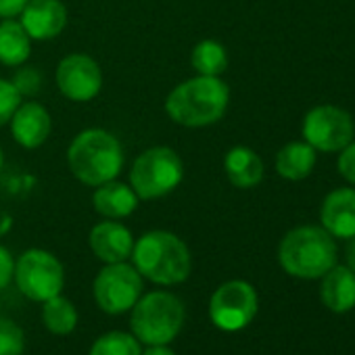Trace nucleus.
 <instances>
[{
    "instance_id": "nucleus-6",
    "label": "nucleus",
    "mask_w": 355,
    "mask_h": 355,
    "mask_svg": "<svg viewBox=\"0 0 355 355\" xmlns=\"http://www.w3.org/2000/svg\"><path fill=\"white\" fill-rule=\"evenodd\" d=\"M182 180V157L169 146H153L142 150L130 169V187L140 201L163 199L180 187Z\"/></svg>"
},
{
    "instance_id": "nucleus-24",
    "label": "nucleus",
    "mask_w": 355,
    "mask_h": 355,
    "mask_svg": "<svg viewBox=\"0 0 355 355\" xmlns=\"http://www.w3.org/2000/svg\"><path fill=\"white\" fill-rule=\"evenodd\" d=\"M26 334L24 328L9 318L0 315V355H24Z\"/></svg>"
},
{
    "instance_id": "nucleus-12",
    "label": "nucleus",
    "mask_w": 355,
    "mask_h": 355,
    "mask_svg": "<svg viewBox=\"0 0 355 355\" xmlns=\"http://www.w3.org/2000/svg\"><path fill=\"white\" fill-rule=\"evenodd\" d=\"M19 17L28 36L38 42L53 40L67 28V9L61 0H30Z\"/></svg>"
},
{
    "instance_id": "nucleus-3",
    "label": "nucleus",
    "mask_w": 355,
    "mask_h": 355,
    "mask_svg": "<svg viewBox=\"0 0 355 355\" xmlns=\"http://www.w3.org/2000/svg\"><path fill=\"white\" fill-rule=\"evenodd\" d=\"M123 146L107 130H82L67 148V165L86 187H101L117 180L123 169Z\"/></svg>"
},
{
    "instance_id": "nucleus-23",
    "label": "nucleus",
    "mask_w": 355,
    "mask_h": 355,
    "mask_svg": "<svg viewBox=\"0 0 355 355\" xmlns=\"http://www.w3.org/2000/svg\"><path fill=\"white\" fill-rule=\"evenodd\" d=\"M88 355H142V343L132 332L111 330L90 345Z\"/></svg>"
},
{
    "instance_id": "nucleus-8",
    "label": "nucleus",
    "mask_w": 355,
    "mask_h": 355,
    "mask_svg": "<svg viewBox=\"0 0 355 355\" xmlns=\"http://www.w3.org/2000/svg\"><path fill=\"white\" fill-rule=\"evenodd\" d=\"M142 291H144V278L128 261L105 263L92 282L94 301L98 309H103L109 315H119L130 311L134 303L140 299Z\"/></svg>"
},
{
    "instance_id": "nucleus-26",
    "label": "nucleus",
    "mask_w": 355,
    "mask_h": 355,
    "mask_svg": "<svg viewBox=\"0 0 355 355\" xmlns=\"http://www.w3.org/2000/svg\"><path fill=\"white\" fill-rule=\"evenodd\" d=\"M11 82L21 96H34L42 90V73L36 67H21Z\"/></svg>"
},
{
    "instance_id": "nucleus-7",
    "label": "nucleus",
    "mask_w": 355,
    "mask_h": 355,
    "mask_svg": "<svg viewBox=\"0 0 355 355\" xmlns=\"http://www.w3.org/2000/svg\"><path fill=\"white\" fill-rule=\"evenodd\" d=\"M13 280L19 293L36 303H44L63 293V263L46 249H28L15 259Z\"/></svg>"
},
{
    "instance_id": "nucleus-11",
    "label": "nucleus",
    "mask_w": 355,
    "mask_h": 355,
    "mask_svg": "<svg viewBox=\"0 0 355 355\" xmlns=\"http://www.w3.org/2000/svg\"><path fill=\"white\" fill-rule=\"evenodd\" d=\"M55 78L61 94L73 103H88L96 98L103 88L101 65L84 53H71L63 57L57 65Z\"/></svg>"
},
{
    "instance_id": "nucleus-14",
    "label": "nucleus",
    "mask_w": 355,
    "mask_h": 355,
    "mask_svg": "<svg viewBox=\"0 0 355 355\" xmlns=\"http://www.w3.org/2000/svg\"><path fill=\"white\" fill-rule=\"evenodd\" d=\"M11 134L13 140L24 146V148H38L42 146L51 132H53V117L46 111V107H42L36 101H28L21 103L17 107V111L11 117Z\"/></svg>"
},
{
    "instance_id": "nucleus-30",
    "label": "nucleus",
    "mask_w": 355,
    "mask_h": 355,
    "mask_svg": "<svg viewBox=\"0 0 355 355\" xmlns=\"http://www.w3.org/2000/svg\"><path fill=\"white\" fill-rule=\"evenodd\" d=\"M142 355H175V351L169 349L167 345H146Z\"/></svg>"
},
{
    "instance_id": "nucleus-29",
    "label": "nucleus",
    "mask_w": 355,
    "mask_h": 355,
    "mask_svg": "<svg viewBox=\"0 0 355 355\" xmlns=\"http://www.w3.org/2000/svg\"><path fill=\"white\" fill-rule=\"evenodd\" d=\"M30 0H0V19H15Z\"/></svg>"
},
{
    "instance_id": "nucleus-17",
    "label": "nucleus",
    "mask_w": 355,
    "mask_h": 355,
    "mask_svg": "<svg viewBox=\"0 0 355 355\" xmlns=\"http://www.w3.org/2000/svg\"><path fill=\"white\" fill-rule=\"evenodd\" d=\"M322 303L334 313H347L355 307V274L347 266H334L322 276Z\"/></svg>"
},
{
    "instance_id": "nucleus-2",
    "label": "nucleus",
    "mask_w": 355,
    "mask_h": 355,
    "mask_svg": "<svg viewBox=\"0 0 355 355\" xmlns=\"http://www.w3.org/2000/svg\"><path fill=\"white\" fill-rule=\"evenodd\" d=\"M130 259L142 278L159 286L182 284L193 270V257L187 243L167 230L144 232L134 241Z\"/></svg>"
},
{
    "instance_id": "nucleus-32",
    "label": "nucleus",
    "mask_w": 355,
    "mask_h": 355,
    "mask_svg": "<svg viewBox=\"0 0 355 355\" xmlns=\"http://www.w3.org/2000/svg\"><path fill=\"white\" fill-rule=\"evenodd\" d=\"M5 165V153H3V146H0V169Z\"/></svg>"
},
{
    "instance_id": "nucleus-19",
    "label": "nucleus",
    "mask_w": 355,
    "mask_h": 355,
    "mask_svg": "<svg viewBox=\"0 0 355 355\" xmlns=\"http://www.w3.org/2000/svg\"><path fill=\"white\" fill-rule=\"evenodd\" d=\"M32 53V38L17 19L0 21V63L7 67H21Z\"/></svg>"
},
{
    "instance_id": "nucleus-16",
    "label": "nucleus",
    "mask_w": 355,
    "mask_h": 355,
    "mask_svg": "<svg viewBox=\"0 0 355 355\" xmlns=\"http://www.w3.org/2000/svg\"><path fill=\"white\" fill-rule=\"evenodd\" d=\"M138 201L140 199L136 197L132 187L117 182V180L96 187L94 195H92L94 211L107 220H123V218L132 216L138 207Z\"/></svg>"
},
{
    "instance_id": "nucleus-1",
    "label": "nucleus",
    "mask_w": 355,
    "mask_h": 355,
    "mask_svg": "<svg viewBox=\"0 0 355 355\" xmlns=\"http://www.w3.org/2000/svg\"><path fill=\"white\" fill-rule=\"evenodd\" d=\"M230 103L228 84L222 78L195 76L178 84L165 98V113L178 125L207 128L218 123Z\"/></svg>"
},
{
    "instance_id": "nucleus-22",
    "label": "nucleus",
    "mask_w": 355,
    "mask_h": 355,
    "mask_svg": "<svg viewBox=\"0 0 355 355\" xmlns=\"http://www.w3.org/2000/svg\"><path fill=\"white\" fill-rule=\"evenodd\" d=\"M191 63L197 76L222 78V73L228 69V53L218 40H201L193 49Z\"/></svg>"
},
{
    "instance_id": "nucleus-27",
    "label": "nucleus",
    "mask_w": 355,
    "mask_h": 355,
    "mask_svg": "<svg viewBox=\"0 0 355 355\" xmlns=\"http://www.w3.org/2000/svg\"><path fill=\"white\" fill-rule=\"evenodd\" d=\"M336 165H338V173L345 178V180L355 184V142L353 140L343 148Z\"/></svg>"
},
{
    "instance_id": "nucleus-20",
    "label": "nucleus",
    "mask_w": 355,
    "mask_h": 355,
    "mask_svg": "<svg viewBox=\"0 0 355 355\" xmlns=\"http://www.w3.org/2000/svg\"><path fill=\"white\" fill-rule=\"evenodd\" d=\"M315 148L307 142H288L276 155V171L284 180H303L313 171Z\"/></svg>"
},
{
    "instance_id": "nucleus-28",
    "label": "nucleus",
    "mask_w": 355,
    "mask_h": 355,
    "mask_svg": "<svg viewBox=\"0 0 355 355\" xmlns=\"http://www.w3.org/2000/svg\"><path fill=\"white\" fill-rule=\"evenodd\" d=\"M13 272H15V259L7 247L0 245V291L9 286V282L13 280Z\"/></svg>"
},
{
    "instance_id": "nucleus-10",
    "label": "nucleus",
    "mask_w": 355,
    "mask_h": 355,
    "mask_svg": "<svg viewBox=\"0 0 355 355\" xmlns=\"http://www.w3.org/2000/svg\"><path fill=\"white\" fill-rule=\"evenodd\" d=\"M353 134L355 125L351 115L332 105L313 107L303 119V138L315 150H343L353 140Z\"/></svg>"
},
{
    "instance_id": "nucleus-21",
    "label": "nucleus",
    "mask_w": 355,
    "mask_h": 355,
    "mask_svg": "<svg viewBox=\"0 0 355 355\" xmlns=\"http://www.w3.org/2000/svg\"><path fill=\"white\" fill-rule=\"evenodd\" d=\"M78 320L80 318L76 305L63 295H57L42 303V324L51 334L57 336L71 334L78 326Z\"/></svg>"
},
{
    "instance_id": "nucleus-13",
    "label": "nucleus",
    "mask_w": 355,
    "mask_h": 355,
    "mask_svg": "<svg viewBox=\"0 0 355 355\" xmlns=\"http://www.w3.org/2000/svg\"><path fill=\"white\" fill-rule=\"evenodd\" d=\"M90 249L96 259L103 263H119L132 257L134 236L130 228H125L119 220H103L98 222L88 236Z\"/></svg>"
},
{
    "instance_id": "nucleus-9",
    "label": "nucleus",
    "mask_w": 355,
    "mask_h": 355,
    "mask_svg": "<svg viewBox=\"0 0 355 355\" xmlns=\"http://www.w3.org/2000/svg\"><path fill=\"white\" fill-rule=\"evenodd\" d=\"M259 299L253 284L247 280H228L220 284L209 299L211 324L224 332L247 328L257 315Z\"/></svg>"
},
{
    "instance_id": "nucleus-5",
    "label": "nucleus",
    "mask_w": 355,
    "mask_h": 355,
    "mask_svg": "<svg viewBox=\"0 0 355 355\" xmlns=\"http://www.w3.org/2000/svg\"><path fill=\"white\" fill-rule=\"evenodd\" d=\"M187 309L180 297L169 291H150L130 309V332L142 345H169L180 334Z\"/></svg>"
},
{
    "instance_id": "nucleus-25",
    "label": "nucleus",
    "mask_w": 355,
    "mask_h": 355,
    "mask_svg": "<svg viewBox=\"0 0 355 355\" xmlns=\"http://www.w3.org/2000/svg\"><path fill=\"white\" fill-rule=\"evenodd\" d=\"M19 105H21V94L17 92L13 82L0 78V128L11 121Z\"/></svg>"
},
{
    "instance_id": "nucleus-31",
    "label": "nucleus",
    "mask_w": 355,
    "mask_h": 355,
    "mask_svg": "<svg viewBox=\"0 0 355 355\" xmlns=\"http://www.w3.org/2000/svg\"><path fill=\"white\" fill-rule=\"evenodd\" d=\"M347 268L355 274V236H353L351 245L347 247Z\"/></svg>"
},
{
    "instance_id": "nucleus-15",
    "label": "nucleus",
    "mask_w": 355,
    "mask_h": 355,
    "mask_svg": "<svg viewBox=\"0 0 355 355\" xmlns=\"http://www.w3.org/2000/svg\"><path fill=\"white\" fill-rule=\"evenodd\" d=\"M322 228L336 239L355 236V189L332 191L320 209Z\"/></svg>"
},
{
    "instance_id": "nucleus-18",
    "label": "nucleus",
    "mask_w": 355,
    "mask_h": 355,
    "mask_svg": "<svg viewBox=\"0 0 355 355\" xmlns=\"http://www.w3.org/2000/svg\"><path fill=\"white\" fill-rule=\"evenodd\" d=\"M224 169L232 187L249 191L263 180V161L249 146H232L224 157Z\"/></svg>"
},
{
    "instance_id": "nucleus-4",
    "label": "nucleus",
    "mask_w": 355,
    "mask_h": 355,
    "mask_svg": "<svg viewBox=\"0 0 355 355\" xmlns=\"http://www.w3.org/2000/svg\"><path fill=\"white\" fill-rule=\"evenodd\" d=\"M336 243L320 226H299L284 234L278 247L282 270L301 280L322 278L336 266Z\"/></svg>"
}]
</instances>
